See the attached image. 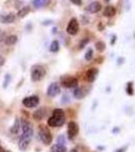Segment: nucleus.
<instances>
[{"label": "nucleus", "instance_id": "f257e3e1", "mask_svg": "<svg viewBox=\"0 0 135 152\" xmlns=\"http://www.w3.org/2000/svg\"><path fill=\"white\" fill-rule=\"evenodd\" d=\"M66 116L62 109H56L53 112V116L48 120V125L50 127H61L65 124Z\"/></svg>", "mask_w": 135, "mask_h": 152}, {"label": "nucleus", "instance_id": "f03ea898", "mask_svg": "<svg viewBox=\"0 0 135 152\" xmlns=\"http://www.w3.org/2000/svg\"><path fill=\"white\" fill-rule=\"evenodd\" d=\"M46 74V70L43 66L40 65H34L32 68H31V72H30V77L31 80L34 82L40 81L43 77Z\"/></svg>", "mask_w": 135, "mask_h": 152}, {"label": "nucleus", "instance_id": "7ed1b4c3", "mask_svg": "<svg viewBox=\"0 0 135 152\" xmlns=\"http://www.w3.org/2000/svg\"><path fill=\"white\" fill-rule=\"evenodd\" d=\"M38 135H40V140L43 141V144H45V145L51 144V141H53V136H51V133L48 127L40 126V129H38Z\"/></svg>", "mask_w": 135, "mask_h": 152}, {"label": "nucleus", "instance_id": "20e7f679", "mask_svg": "<svg viewBox=\"0 0 135 152\" xmlns=\"http://www.w3.org/2000/svg\"><path fill=\"white\" fill-rule=\"evenodd\" d=\"M61 84L65 88H76V87H78L79 81H78L77 78L74 77V76H66V77L62 78Z\"/></svg>", "mask_w": 135, "mask_h": 152}, {"label": "nucleus", "instance_id": "39448f33", "mask_svg": "<svg viewBox=\"0 0 135 152\" xmlns=\"http://www.w3.org/2000/svg\"><path fill=\"white\" fill-rule=\"evenodd\" d=\"M79 29H80V24L78 19L76 18H71V20L69 21L67 26V33L70 36H76L79 33Z\"/></svg>", "mask_w": 135, "mask_h": 152}, {"label": "nucleus", "instance_id": "423d86ee", "mask_svg": "<svg viewBox=\"0 0 135 152\" xmlns=\"http://www.w3.org/2000/svg\"><path fill=\"white\" fill-rule=\"evenodd\" d=\"M21 129H22V135L32 138L33 128L30 122H28L27 120H24V119L21 120Z\"/></svg>", "mask_w": 135, "mask_h": 152}, {"label": "nucleus", "instance_id": "0eeeda50", "mask_svg": "<svg viewBox=\"0 0 135 152\" xmlns=\"http://www.w3.org/2000/svg\"><path fill=\"white\" fill-rule=\"evenodd\" d=\"M22 104H24V107H28V109H32V107H35L38 105V104H40V99L36 95L28 96L22 99Z\"/></svg>", "mask_w": 135, "mask_h": 152}, {"label": "nucleus", "instance_id": "6e6552de", "mask_svg": "<svg viewBox=\"0 0 135 152\" xmlns=\"http://www.w3.org/2000/svg\"><path fill=\"white\" fill-rule=\"evenodd\" d=\"M79 133V126L76 122H70L68 124V137L70 140H73Z\"/></svg>", "mask_w": 135, "mask_h": 152}, {"label": "nucleus", "instance_id": "1a4fd4ad", "mask_svg": "<svg viewBox=\"0 0 135 152\" xmlns=\"http://www.w3.org/2000/svg\"><path fill=\"white\" fill-rule=\"evenodd\" d=\"M61 92V86L58 82H53L48 85V90H46V94L50 97H55Z\"/></svg>", "mask_w": 135, "mask_h": 152}, {"label": "nucleus", "instance_id": "9d476101", "mask_svg": "<svg viewBox=\"0 0 135 152\" xmlns=\"http://www.w3.org/2000/svg\"><path fill=\"white\" fill-rule=\"evenodd\" d=\"M30 140H31V137H28V136H24V135H21L18 139V147L20 150L24 151L26 148L28 147L29 143H30Z\"/></svg>", "mask_w": 135, "mask_h": 152}, {"label": "nucleus", "instance_id": "9b49d317", "mask_svg": "<svg viewBox=\"0 0 135 152\" xmlns=\"http://www.w3.org/2000/svg\"><path fill=\"white\" fill-rule=\"evenodd\" d=\"M16 19V15L14 13L8 14H0V23L7 24V23H13Z\"/></svg>", "mask_w": 135, "mask_h": 152}, {"label": "nucleus", "instance_id": "f8f14e48", "mask_svg": "<svg viewBox=\"0 0 135 152\" xmlns=\"http://www.w3.org/2000/svg\"><path fill=\"white\" fill-rule=\"evenodd\" d=\"M98 74H99V69L98 68H90V69L87 70L86 78H87V80L89 82H94Z\"/></svg>", "mask_w": 135, "mask_h": 152}, {"label": "nucleus", "instance_id": "ddd939ff", "mask_svg": "<svg viewBox=\"0 0 135 152\" xmlns=\"http://www.w3.org/2000/svg\"><path fill=\"white\" fill-rule=\"evenodd\" d=\"M101 8H102L101 3L98 1H95V2L90 3L89 5L86 7V10L88 12H90V13H97V12H99L101 10Z\"/></svg>", "mask_w": 135, "mask_h": 152}, {"label": "nucleus", "instance_id": "4468645a", "mask_svg": "<svg viewBox=\"0 0 135 152\" xmlns=\"http://www.w3.org/2000/svg\"><path fill=\"white\" fill-rule=\"evenodd\" d=\"M74 97L77 99H82L88 94V90H85L84 87H76L74 88Z\"/></svg>", "mask_w": 135, "mask_h": 152}, {"label": "nucleus", "instance_id": "2eb2a0df", "mask_svg": "<svg viewBox=\"0 0 135 152\" xmlns=\"http://www.w3.org/2000/svg\"><path fill=\"white\" fill-rule=\"evenodd\" d=\"M116 14V8L113 5H108L105 7L104 11H103V15L105 18H113Z\"/></svg>", "mask_w": 135, "mask_h": 152}, {"label": "nucleus", "instance_id": "dca6fc26", "mask_svg": "<svg viewBox=\"0 0 135 152\" xmlns=\"http://www.w3.org/2000/svg\"><path fill=\"white\" fill-rule=\"evenodd\" d=\"M30 10H31V8H30V6H29V5L22 6L18 11H17L16 15L18 16L19 18H25V16L27 15L29 12H30Z\"/></svg>", "mask_w": 135, "mask_h": 152}, {"label": "nucleus", "instance_id": "f3484780", "mask_svg": "<svg viewBox=\"0 0 135 152\" xmlns=\"http://www.w3.org/2000/svg\"><path fill=\"white\" fill-rule=\"evenodd\" d=\"M45 116V109H43V107H40V109L36 110V111L33 113V118L36 121L43 120Z\"/></svg>", "mask_w": 135, "mask_h": 152}, {"label": "nucleus", "instance_id": "a211bd4d", "mask_svg": "<svg viewBox=\"0 0 135 152\" xmlns=\"http://www.w3.org/2000/svg\"><path fill=\"white\" fill-rule=\"evenodd\" d=\"M17 41H18V38H17V36L15 35H9L7 36L5 38V40H4V43H5V45L7 46H12V45H15L17 43Z\"/></svg>", "mask_w": 135, "mask_h": 152}, {"label": "nucleus", "instance_id": "6ab92c4d", "mask_svg": "<svg viewBox=\"0 0 135 152\" xmlns=\"http://www.w3.org/2000/svg\"><path fill=\"white\" fill-rule=\"evenodd\" d=\"M50 1L51 0H32V3L35 8H40V7L48 5L50 3Z\"/></svg>", "mask_w": 135, "mask_h": 152}, {"label": "nucleus", "instance_id": "aec40b11", "mask_svg": "<svg viewBox=\"0 0 135 152\" xmlns=\"http://www.w3.org/2000/svg\"><path fill=\"white\" fill-rule=\"evenodd\" d=\"M51 152H67V148L65 145H61V144H56V145L51 146Z\"/></svg>", "mask_w": 135, "mask_h": 152}, {"label": "nucleus", "instance_id": "412c9836", "mask_svg": "<svg viewBox=\"0 0 135 152\" xmlns=\"http://www.w3.org/2000/svg\"><path fill=\"white\" fill-rule=\"evenodd\" d=\"M95 47H96V50H97L98 52L102 53V52H104L105 49H106V44H105L103 41H98V42H96Z\"/></svg>", "mask_w": 135, "mask_h": 152}, {"label": "nucleus", "instance_id": "4be33fe9", "mask_svg": "<svg viewBox=\"0 0 135 152\" xmlns=\"http://www.w3.org/2000/svg\"><path fill=\"white\" fill-rule=\"evenodd\" d=\"M58 50H60V43L56 40L53 41L50 46V51L53 53H56V52H58Z\"/></svg>", "mask_w": 135, "mask_h": 152}, {"label": "nucleus", "instance_id": "5701e85b", "mask_svg": "<svg viewBox=\"0 0 135 152\" xmlns=\"http://www.w3.org/2000/svg\"><path fill=\"white\" fill-rule=\"evenodd\" d=\"M19 128H20V123H19V120L15 119L13 126L10 128V132L12 134H17V133H18V131H19Z\"/></svg>", "mask_w": 135, "mask_h": 152}, {"label": "nucleus", "instance_id": "b1692460", "mask_svg": "<svg viewBox=\"0 0 135 152\" xmlns=\"http://www.w3.org/2000/svg\"><path fill=\"white\" fill-rule=\"evenodd\" d=\"M126 94L128 95L134 94V88H133V82H128L126 86Z\"/></svg>", "mask_w": 135, "mask_h": 152}, {"label": "nucleus", "instance_id": "393cba45", "mask_svg": "<svg viewBox=\"0 0 135 152\" xmlns=\"http://www.w3.org/2000/svg\"><path fill=\"white\" fill-rule=\"evenodd\" d=\"M93 56H94V51H93V49H88V51L85 54V59L87 61H90V60H92Z\"/></svg>", "mask_w": 135, "mask_h": 152}, {"label": "nucleus", "instance_id": "a878e982", "mask_svg": "<svg viewBox=\"0 0 135 152\" xmlns=\"http://www.w3.org/2000/svg\"><path fill=\"white\" fill-rule=\"evenodd\" d=\"M89 42H90V40H89V39H88V38L83 39V40L81 41V42H80V44H79V49H80V50H82V49L84 48L85 46L87 45L88 43H89Z\"/></svg>", "mask_w": 135, "mask_h": 152}, {"label": "nucleus", "instance_id": "bb28decb", "mask_svg": "<svg viewBox=\"0 0 135 152\" xmlns=\"http://www.w3.org/2000/svg\"><path fill=\"white\" fill-rule=\"evenodd\" d=\"M10 79H11V76L9 74H5V79H4V83H3V87L6 88L7 85L10 83Z\"/></svg>", "mask_w": 135, "mask_h": 152}, {"label": "nucleus", "instance_id": "cd10ccee", "mask_svg": "<svg viewBox=\"0 0 135 152\" xmlns=\"http://www.w3.org/2000/svg\"><path fill=\"white\" fill-rule=\"evenodd\" d=\"M58 144H61V145H65V144H66L65 136L61 135V136H58Z\"/></svg>", "mask_w": 135, "mask_h": 152}, {"label": "nucleus", "instance_id": "c85d7f7f", "mask_svg": "<svg viewBox=\"0 0 135 152\" xmlns=\"http://www.w3.org/2000/svg\"><path fill=\"white\" fill-rule=\"evenodd\" d=\"M5 38H6L5 33H4L3 31H1V29H0V42H4Z\"/></svg>", "mask_w": 135, "mask_h": 152}, {"label": "nucleus", "instance_id": "c756f323", "mask_svg": "<svg viewBox=\"0 0 135 152\" xmlns=\"http://www.w3.org/2000/svg\"><path fill=\"white\" fill-rule=\"evenodd\" d=\"M75 5H82V0H70Z\"/></svg>", "mask_w": 135, "mask_h": 152}, {"label": "nucleus", "instance_id": "7c9ffc66", "mask_svg": "<svg viewBox=\"0 0 135 152\" xmlns=\"http://www.w3.org/2000/svg\"><path fill=\"white\" fill-rule=\"evenodd\" d=\"M4 63H5V59H4V57H2V56H0V66H3Z\"/></svg>", "mask_w": 135, "mask_h": 152}, {"label": "nucleus", "instance_id": "2f4dec72", "mask_svg": "<svg viewBox=\"0 0 135 152\" xmlns=\"http://www.w3.org/2000/svg\"><path fill=\"white\" fill-rule=\"evenodd\" d=\"M126 149H127V146H125V147H121V148L118 149V150H116L115 152H125V151H126Z\"/></svg>", "mask_w": 135, "mask_h": 152}, {"label": "nucleus", "instance_id": "473e14b6", "mask_svg": "<svg viewBox=\"0 0 135 152\" xmlns=\"http://www.w3.org/2000/svg\"><path fill=\"white\" fill-rule=\"evenodd\" d=\"M116 39H117V37H116V36H113V37H112V41H111V44H112V45H114V43H115V41H116Z\"/></svg>", "mask_w": 135, "mask_h": 152}, {"label": "nucleus", "instance_id": "72a5a7b5", "mask_svg": "<svg viewBox=\"0 0 135 152\" xmlns=\"http://www.w3.org/2000/svg\"><path fill=\"white\" fill-rule=\"evenodd\" d=\"M98 28H99V31H100V29H101V31H102V29L104 28V26H103L102 24H99V26H98Z\"/></svg>", "mask_w": 135, "mask_h": 152}, {"label": "nucleus", "instance_id": "f704fd0d", "mask_svg": "<svg viewBox=\"0 0 135 152\" xmlns=\"http://www.w3.org/2000/svg\"><path fill=\"white\" fill-rule=\"evenodd\" d=\"M69 152H78V150L76 148H74V149H72V150H70Z\"/></svg>", "mask_w": 135, "mask_h": 152}, {"label": "nucleus", "instance_id": "c9c22d12", "mask_svg": "<svg viewBox=\"0 0 135 152\" xmlns=\"http://www.w3.org/2000/svg\"><path fill=\"white\" fill-rule=\"evenodd\" d=\"M4 151H5V150H4V149L2 148V146L0 145V152H4Z\"/></svg>", "mask_w": 135, "mask_h": 152}, {"label": "nucleus", "instance_id": "e433bc0d", "mask_svg": "<svg viewBox=\"0 0 135 152\" xmlns=\"http://www.w3.org/2000/svg\"><path fill=\"white\" fill-rule=\"evenodd\" d=\"M105 1H106V2H108V1H110V0H105Z\"/></svg>", "mask_w": 135, "mask_h": 152}, {"label": "nucleus", "instance_id": "4c0bfd02", "mask_svg": "<svg viewBox=\"0 0 135 152\" xmlns=\"http://www.w3.org/2000/svg\"><path fill=\"white\" fill-rule=\"evenodd\" d=\"M4 152H10V151H6V150H5V151H4Z\"/></svg>", "mask_w": 135, "mask_h": 152}]
</instances>
